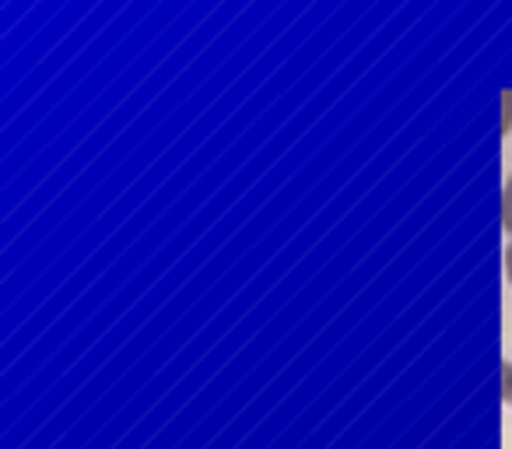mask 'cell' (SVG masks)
I'll return each mask as SVG.
<instances>
[{
  "instance_id": "obj_1",
  "label": "cell",
  "mask_w": 512,
  "mask_h": 449,
  "mask_svg": "<svg viewBox=\"0 0 512 449\" xmlns=\"http://www.w3.org/2000/svg\"><path fill=\"white\" fill-rule=\"evenodd\" d=\"M502 229L512 236V176L502 186Z\"/></svg>"
},
{
  "instance_id": "obj_2",
  "label": "cell",
  "mask_w": 512,
  "mask_h": 449,
  "mask_svg": "<svg viewBox=\"0 0 512 449\" xmlns=\"http://www.w3.org/2000/svg\"><path fill=\"white\" fill-rule=\"evenodd\" d=\"M512 130V88H505L502 92V134H509Z\"/></svg>"
},
{
  "instance_id": "obj_3",
  "label": "cell",
  "mask_w": 512,
  "mask_h": 449,
  "mask_svg": "<svg viewBox=\"0 0 512 449\" xmlns=\"http://www.w3.org/2000/svg\"><path fill=\"white\" fill-rule=\"evenodd\" d=\"M502 400L512 407V362L502 365Z\"/></svg>"
},
{
  "instance_id": "obj_4",
  "label": "cell",
  "mask_w": 512,
  "mask_h": 449,
  "mask_svg": "<svg viewBox=\"0 0 512 449\" xmlns=\"http://www.w3.org/2000/svg\"><path fill=\"white\" fill-rule=\"evenodd\" d=\"M505 278H509V285H512V243H509V250H505Z\"/></svg>"
}]
</instances>
